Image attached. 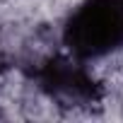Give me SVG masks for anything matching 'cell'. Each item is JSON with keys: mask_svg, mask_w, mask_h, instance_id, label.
Segmentation results:
<instances>
[{"mask_svg": "<svg viewBox=\"0 0 123 123\" xmlns=\"http://www.w3.org/2000/svg\"><path fill=\"white\" fill-rule=\"evenodd\" d=\"M68 55L92 63L123 48V0H82L60 31Z\"/></svg>", "mask_w": 123, "mask_h": 123, "instance_id": "6da1fadb", "label": "cell"}, {"mask_svg": "<svg viewBox=\"0 0 123 123\" xmlns=\"http://www.w3.org/2000/svg\"><path fill=\"white\" fill-rule=\"evenodd\" d=\"M87 63L65 55V58H51L36 70L39 87L55 99H63L68 104H87L97 97V87L92 75L85 70Z\"/></svg>", "mask_w": 123, "mask_h": 123, "instance_id": "7a4b0ae2", "label": "cell"}]
</instances>
